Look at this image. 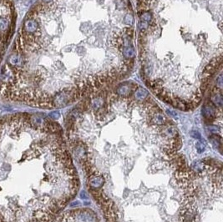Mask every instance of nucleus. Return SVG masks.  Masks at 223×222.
<instances>
[{
	"instance_id": "obj_11",
	"label": "nucleus",
	"mask_w": 223,
	"mask_h": 222,
	"mask_svg": "<svg viewBox=\"0 0 223 222\" xmlns=\"http://www.w3.org/2000/svg\"><path fill=\"white\" fill-rule=\"evenodd\" d=\"M140 18H141V21H142V22H146V23H148V22H150V19H151V14H150V13L146 12V13H144L141 14Z\"/></svg>"
},
{
	"instance_id": "obj_4",
	"label": "nucleus",
	"mask_w": 223,
	"mask_h": 222,
	"mask_svg": "<svg viewBox=\"0 0 223 222\" xmlns=\"http://www.w3.org/2000/svg\"><path fill=\"white\" fill-rule=\"evenodd\" d=\"M17 14L13 0H0V68L16 30Z\"/></svg>"
},
{
	"instance_id": "obj_14",
	"label": "nucleus",
	"mask_w": 223,
	"mask_h": 222,
	"mask_svg": "<svg viewBox=\"0 0 223 222\" xmlns=\"http://www.w3.org/2000/svg\"><path fill=\"white\" fill-rule=\"evenodd\" d=\"M216 85H217V87H216L217 88L220 89L222 88V74H220L218 77L217 80H216Z\"/></svg>"
},
{
	"instance_id": "obj_6",
	"label": "nucleus",
	"mask_w": 223,
	"mask_h": 222,
	"mask_svg": "<svg viewBox=\"0 0 223 222\" xmlns=\"http://www.w3.org/2000/svg\"><path fill=\"white\" fill-rule=\"evenodd\" d=\"M131 91H132V86H130V83H125L118 87L116 89V94L122 97H127L131 93Z\"/></svg>"
},
{
	"instance_id": "obj_1",
	"label": "nucleus",
	"mask_w": 223,
	"mask_h": 222,
	"mask_svg": "<svg viewBox=\"0 0 223 222\" xmlns=\"http://www.w3.org/2000/svg\"><path fill=\"white\" fill-rule=\"evenodd\" d=\"M93 109V121L74 114L68 138L106 222H181L190 168L176 128L149 101L141 120L123 126L110 128Z\"/></svg>"
},
{
	"instance_id": "obj_8",
	"label": "nucleus",
	"mask_w": 223,
	"mask_h": 222,
	"mask_svg": "<svg viewBox=\"0 0 223 222\" xmlns=\"http://www.w3.org/2000/svg\"><path fill=\"white\" fill-rule=\"evenodd\" d=\"M148 96V91L144 88H137L135 92V98L138 101H143Z\"/></svg>"
},
{
	"instance_id": "obj_7",
	"label": "nucleus",
	"mask_w": 223,
	"mask_h": 222,
	"mask_svg": "<svg viewBox=\"0 0 223 222\" xmlns=\"http://www.w3.org/2000/svg\"><path fill=\"white\" fill-rule=\"evenodd\" d=\"M211 101H212L214 104L218 107H221L222 106V94L220 93V90H218V88H216V91H213L212 94H211Z\"/></svg>"
},
{
	"instance_id": "obj_3",
	"label": "nucleus",
	"mask_w": 223,
	"mask_h": 222,
	"mask_svg": "<svg viewBox=\"0 0 223 222\" xmlns=\"http://www.w3.org/2000/svg\"><path fill=\"white\" fill-rule=\"evenodd\" d=\"M181 222H223L221 164L204 162L190 168Z\"/></svg>"
},
{
	"instance_id": "obj_10",
	"label": "nucleus",
	"mask_w": 223,
	"mask_h": 222,
	"mask_svg": "<svg viewBox=\"0 0 223 222\" xmlns=\"http://www.w3.org/2000/svg\"><path fill=\"white\" fill-rule=\"evenodd\" d=\"M202 113L203 115L207 118H210V117L213 116L215 114V109L213 107L210 105H205L204 106V108H202Z\"/></svg>"
},
{
	"instance_id": "obj_15",
	"label": "nucleus",
	"mask_w": 223,
	"mask_h": 222,
	"mask_svg": "<svg viewBox=\"0 0 223 222\" xmlns=\"http://www.w3.org/2000/svg\"><path fill=\"white\" fill-rule=\"evenodd\" d=\"M140 28H141V29H145V28H147L148 23H146V22H141V23H140Z\"/></svg>"
},
{
	"instance_id": "obj_9",
	"label": "nucleus",
	"mask_w": 223,
	"mask_h": 222,
	"mask_svg": "<svg viewBox=\"0 0 223 222\" xmlns=\"http://www.w3.org/2000/svg\"><path fill=\"white\" fill-rule=\"evenodd\" d=\"M135 49L131 46H125L123 48V55L126 58H131L135 56Z\"/></svg>"
},
{
	"instance_id": "obj_5",
	"label": "nucleus",
	"mask_w": 223,
	"mask_h": 222,
	"mask_svg": "<svg viewBox=\"0 0 223 222\" xmlns=\"http://www.w3.org/2000/svg\"><path fill=\"white\" fill-rule=\"evenodd\" d=\"M56 222H100V219L91 209L78 208L64 213Z\"/></svg>"
},
{
	"instance_id": "obj_13",
	"label": "nucleus",
	"mask_w": 223,
	"mask_h": 222,
	"mask_svg": "<svg viewBox=\"0 0 223 222\" xmlns=\"http://www.w3.org/2000/svg\"><path fill=\"white\" fill-rule=\"evenodd\" d=\"M204 142V141H203ZM202 141H199L197 142V144H196V147H197V150L199 153H200V152H202L203 150H204V149H205V143H203Z\"/></svg>"
},
{
	"instance_id": "obj_2",
	"label": "nucleus",
	"mask_w": 223,
	"mask_h": 222,
	"mask_svg": "<svg viewBox=\"0 0 223 222\" xmlns=\"http://www.w3.org/2000/svg\"><path fill=\"white\" fill-rule=\"evenodd\" d=\"M79 186L56 122L28 113L0 118V222H54Z\"/></svg>"
},
{
	"instance_id": "obj_12",
	"label": "nucleus",
	"mask_w": 223,
	"mask_h": 222,
	"mask_svg": "<svg viewBox=\"0 0 223 222\" xmlns=\"http://www.w3.org/2000/svg\"><path fill=\"white\" fill-rule=\"evenodd\" d=\"M125 23H126L127 25H130V26L132 25L133 23H134V18H133V16L131 15V14H130V13H127V14L125 15Z\"/></svg>"
}]
</instances>
